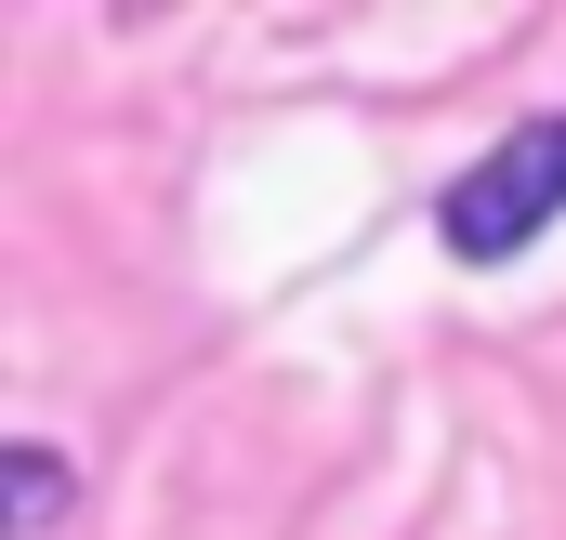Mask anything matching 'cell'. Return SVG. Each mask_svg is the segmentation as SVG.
<instances>
[{
	"mask_svg": "<svg viewBox=\"0 0 566 540\" xmlns=\"http://www.w3.org/2000/svg\"><path fill=\"white\" fill-rule=\"evenodd\" d=\"M0 488H13V540H40V528H66V461L27 435L13 461H0Z\"/></svg>",
	"mask_w": 566,
	"mask_h": 540,
	"instance_id": "obj_2",
	"label": "cell"
},
{
	"mask_svg": "<svg viewBox=\"0 0 566 540\" xmlns=\"http://www.w3.org/2000/svg\"><path fill=\"white\" fill-rule=\"evenodd\" d=\"M541 225H566V106L527 120V133H501L448 198H434V238H448L461 264H514Z\"/></svg>",
	"mask_w": 566,
	"mask_h": 540,
	"instance_id": "obj_1",
	"label": "cell"
}]
</instances>
